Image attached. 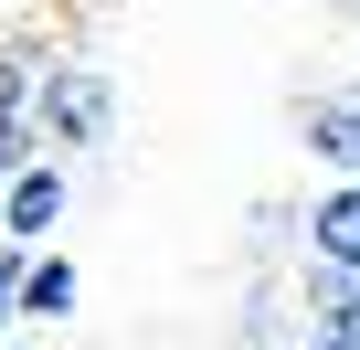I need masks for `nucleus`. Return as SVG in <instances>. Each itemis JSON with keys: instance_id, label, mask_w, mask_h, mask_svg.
<instances>
[{"instance_id": "1", "label": "nucleus", "mask_w": 360, "mask_h": 350, "mask_svg": "<svg viewBox=\"0 0 360 350\" xmlns=\"http://www.w3.org/2000/svg\"><path fill=\"white\" fill-rule=\"evenodd\" d=\"M106 127H117V85L96 75V64H43V96H32V138L53 149V159H75V149H106Z\"/></svg>"}, {"instance_id": "2", "label": "nucleus", "mask_w": 360, "mask_h": 350, "mask_svg": "<svg viewBox=\"0 0 360 350\" xmlns=\"http://www.w3.org/2000/svg\"><path fill=\"white\" fill-rule=\"evenodd\" d=\"M297 149L328 170V181H360V75L349 85H318V96H297Z\"/></svg>"}, {"instance_id": "3", "label": "nucleus", "mask_w": 360, "mask_h": 350, "mask_svg": "<svg viewBox=\"0 0 360 350\" xmlns=\"http://www.w3.org/2000/svg\"><path fill=\"white\" fill-rule=\"evenodd\" d=\"M64 213H75V170H64L53 149H32V159L11 170V192H0V234H11V244H43Z\"/></svg>"}, {"instance_id": "4", "label": "nucleus", "mask_w": 360, "mask_h": 350, "mask_svg": "<svg viewBox=\"0 0 360 350\" xmlns=\"http://www.w3.org/2000/svg\"><path fill=\"white\" fill-rule=\"evenodd\" d=\"M297 255H328V265L360 276V181H328V192L297 202Z\"/></svg>"}, {"instance_id": "5", "label": "nucleus", "mask_w": 360, "mask_h": 350, "mask_svg": "<svg viewBox=\"0 0 360 350\" xmlns=\"http://www.w3.org/2000/svg\"><path fill=\"white\" fill-rule=\"evenodd\" d=\"M75 297H85L75 255H64V244H32V255H22V297H11V318H43V329H53V318H75Z\"/></svg>"}, {"instance_id": "6", "label": "nucleus", "mask_w": 360, "mask_h": 350, "mask_svg": "<svg viewBox=\"0 0 360 350\" xmlns=\"http://www.w3.org/2000/svg\"><path fill=\"white\" fill-rule=\"evenodd\" d=\"M286 350H360V297H339L328 318H307V329H297Z\"/></svg>"}, {"instance_id": "7", "label": "nucleus", "mask_w": 360, "mask_h": 350, "mask_svg": "<svg viewBox=\"0 0 360 350\" xmlns=\"http://www.w3.org/2000/svg\"><path fill=\"white\" fill-rule=\"evenodd\" d=\"M22 255H32V244H11V234H0V329H11V297H22Z\"/></svg>"}]
</instances>
